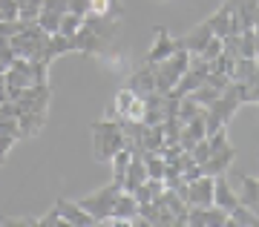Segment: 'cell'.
<instances>
[{
  "mask_svg": "<svg viewBox=\"0 0 259 227\" xmlns=\"http://www.w3.org/2000/svg\"><path fill=\"white\" fill-rule=\"evenodd\" d=\"M204 109L199 107V104H196L193 98H190V95H182V101H179V121H182V124H187V121L190 118H196V115H202Z\"/></svg>",
  "mask_w": 259,
  "mask_h": 227,
  "instance_id": "cb8c5ba5",
  "label": "cell"
},
{
  "mask_svg": "<svg viewBox=\"0 0 259 227\" xmlns=\"http://www.w3.org/2000/svg\"><path fill=\"white\" fill-rule=\"evenodd\" d=\"M144 181H147V167H144V158L133 153V158H130V167H127V175H124V190H127V193H136Z\"/></svg>",
  "mask_w": 259,
  "mask_h": 227,
  "instance_id": "2e32d148",
  "label": "cell"
},
{
  "mask_svg": "<svg viewBox=\"0 0 259 227\" xmlns=\"http://www.w3.org/2000/svg\"><path fill=\"white\" fill-rule=\"evenodd\" d=\"M213 204V175H199L187 184V207H207Z\"/></svg>",
  "mask_w": 259,
  "mask_h": 227,
  "instance_id": "ba28073f",
  "label": "cell"
},
{
  "mask_svg": "<svg viewBox=\"0 0 259 227\" xmlns=\"http://www.w3.org/2000/svg\"><path fill=\"white\" fill-rule=\"evenodd\" d=\"M253 32L259 35V3H256V12H253Z\"/></svg>",
  "mask_w": 259,
  "mask_h": 227,
  "instance_id": "e575fe53",
  "label": "cell"
},
{
  "mask_svg": "<svg viewBox=\"0 0 259 227\" xmlns=\"http://www.w3.org/2000/svg\"><path fill=\"white\" fill-rule=\"evenodd\" d=\"M121 147H127L121 121H115V118L95 121L93 124V155H95V161H101V164L110 161Z\"/></svg>",
  "mask_w": 259,
  "mask_h": 227,
  "instance_id": "6da1fadb",
  "label": "cell"
},
{
  "mask_svg": "<svg viewBox=\"0 0 259 227\" xmlns=\"http://www.w3.org/2000/svg\"><path fill=\"white\" fill-rule=\"evenodd\" d=\"M127 86L139 98H144V95H150V92H156V66L153 64H144L139 66V69H133L127 78Z\"/></svg>",
  "mask_w": 259,
  "mask_h": 227,
  "instance_id": "30bf717a",
  "label": "cell"
},
{
  "mask_svg": "<svg viewBox=\"0 0 259 227\" xmlns=\"http://www.w3.org/2000/svg\"><path fill=\"white\" fill-rule=\"evenodd\" d=\"M55 224H66L64 216H61V210H58V207H52L44 218H37V227H55Z\"/></svg>",
  "mask_w": 259,
  "mask_h": 227,
  "instance_id": "d6a6232c",
  "label": "cell"
},
{
  "mask_svg": "<svg viewBox=\"0 0 259 227\" xmlns=\"http://www.w3.org/2000/svg\"><path fill=\"white\" fill-rule=\"evenodd\" d=\"M18 3H23V0H18Z\"/></svg>",
  "mask_w": 259,
  "mask_h": 227,
  "instance_id": "d590c367",
  "label": "cell"
},
{
  "mask_svg": "<svg viewBox=\"0 0 259 227\" xmlns=\"http://www.w3.org/2000/svg\"><path fill=\"white\" fill-rule=\"evenodd\" d=\"M81 26H83V18H81V15H75V12H64L58 32H61V35H66V37H75Z\"/></svg>",
  "mask_w": 259,
  "mask_h": 227,
  "instance_id": "484cf974",
  "label": "cell"
},
{
  "mask_svg": "<svg viewBox=\"0 0 259 227\" xmlns=\"http://www.w3.org/2000/svg\"><path fill=\"white\" fill-rule=\"evenodd\" d=\"M47 115L40 112H18V127H20V138H29V135H37L40 127H44Z\"/></svg>",
  "mask_w": 259,
  "mask_h": 227,
  "instance_id": "44dd1931",
  "label": "cell"
},
{
  "mask_svg": "<svg viewBox=\"0 0 259 227\" xmlns=\"http://www.w3.org/2000/svg\"><path fill=\"white\" fill-rule=\"evenodd\" d=\"M118 196H121V184L110 181L107 187L90 193V196H87V199H81L78 204H81L90 216L98 218V224H101V218H107L112 213V207H115V199H118Z\"/></svg>",
  "mask_w": 259,
  "mask_h": 227,
  "instance_id": "277c9868",
  "label": "cell"
},
{
  "mask_svg": "<svg viewBox=\"0 0 259 227\" xmlns=\"http://www.w3.org/2000/svg\"><path fill=\"white\" fill-rule=\"evenodd\" d=\"M228 224H233V227H259V213L250 210V207H245V204H239V207H233L231 213H228Z\"/></svg>",
  "mask_w": 259,
  "mask_h": 227,
  "instance_id": "7402d4cb",
  "label": "cell"
},
{
  "mask_svg": "<svg viewBox=\"0 0 259 227\" xmlns=\"http://www.w3.org/2000/svg\"><path fill=\"white\" fill-rule=\"evenodd\" d=\"M233 158H236V150H233L231 144L222 147V150H213L210 158L202 164V173L204 175H225L228 173V167L233 164Z\"/></svg>",
  "mask_w": 259,
  "mask_h": 227,
  "instance_id": "5bb4252c",
  "label": "cell"
},
{
  "mask_svg": "<svg viewBox=\"0 0 259 227\" xmlns=\"http://www.w3.org/2000/svg\"><path fill=\"white\" fill-rule=\"evenodd\" d=\"M259 0H236V12L242 18V29H253V12Z\"/></svg>",
  "mask_w": 259,
  "mask_h": 227,
  "instance_id": "4316f807",
  "label": "cell"
},
{
  "mask_svg": "<svg viewBox=\"0 0 259 227\" xmlns=\"http://www.w3.org/2000/svg\"><path fill=\"white\" fill-rule=\"evenodd\" d=\"M239 107H242L239 98H236L233 92H228V89H225L219 98L213 101L210 107H204V127H207V135H210V132H216V129L228 127Z\"/></svg>",
  "mask_w": 259,
  "mask_h": 227,
  "instance_id": "3957f363",
  "label": "cell"
},
{
  "mask_svg": "<svg viewBox=\"0 0 259 227\" xmlns=\"http://www.w3.org/2000/svg\"><path fill=\"white\" fill-rule=\"evenodd\" d=\"M236 196H239V204L256 210L259 207V178H253V175H239Z\"/></svg>",
  "mask_w": 259,
  "mask_h": 227,
  "instance_id": "d6986e66",
  "label": "cell"
},
{
  "mask_svg": "<svg viewBox=\"0 0 259 227\" xmlns=\"http://www.w3.org/2000/svg\"><path fill=\"white\" fill-rule=\"evenodd\" d=\"M72 46H75V52H81V55H98V52H104L110 43H107L93 26L83 23V26L78 29V35L72 37Z\"/></svg>",
  "mask_w": 259,
  "mask_h": 227,
  "instance_id": "9c48e42d",
  "label": "cell"
},
{
  "mask_svg": "<svg viewBox=\"0 0 259 227\" xmlns=\"http://www.w3.org/2000/svg\"><path fill=\"white\" fill-rule=\"evenodd\" d=\"M219 95H222V92L216 89V86H210V83H202L199 89H193V92H190V98H193V101H196V104H199L202 109H204V107H210L213 101L219 98Z\"/></svg>",
  "mask_w": 259,
  "mask_h": 227,
  "instance_id": "d4e9b609",
  "label": "cell"
},
{
  "mask_svg": "<svg viewBox=\"0 0 259 227\" xmlns=\"http://www.w3.org/2000/svg\"><path fill=\"white\" fill-rule=\"evenodd\" d=\"M199 55H202V58L207 61V64H210V61H216V58L222 55V37H216V35H213L210 40H207V46H204V49H202Z\"/></svg>",
  "mask_w": 259,
  "mask_h": 227,
  "instance_id": "f1b7e54d",
  "label": "cell"
},
{
  "mask_svg": "<svg viewBox=\"0 0 259 227\" xmlns=\"http://www.w3.org/2000/svg\"><path fill=\"white\" fill-rule=\"evenodd\" d=\"M55 207L61 210V216L69 227H98V218L90 216L87 210L78 204V201H69V199H58Z\"/></svg>",
  "mask_w": 259,
  "mask_h": 227,
  "instance_id": "52a82bcc",
  "label": "cell"
},
{
  "mask_svg": "<svg viewBox=\"0 0 259 227\" xmlns=\"http://www.w3.org/2000/svg\"><path fill=\"white\" fill-rule=\"evenodd\" d=\"M204 83H210V86H216L219 92H225V89H228V83H231V78H228L225 72H213V69H210L207 78H204Z\"/></svg>",
  "mask_w": 259,
  "mask_h": 227,
  "instance_id": "4dcf8cb0",
  "label": "cell"
},
{
  "mask_svg": "<svg viewBox=\"0 0 259 227\" xmlns=\"http://www.w3.org/2000/svg\"><path fill=\"white\" fill-rule=\"evenodd\" d=\"M87 15L121 23V20H124V3H121V0H90V12H87ZM87 15H83V18H87Z\"/></svg>",
  "mask_w": 259,
  "mask_h": 227,
  "instance_id": "9a60e30c",
  "label": "cell"
},
{
  "mask_svg": "<svg viewBox=\"0 0 259 227\" xmlns=\"http://www.w3.org/2000/svg\"><path fill=\"white\" fill-rule=\"evenodd\" d=\"M61 12H52V9H40V15H37V26L44 29L47 35H55L58 26H61Z\"/></svg>",
  "mask_w": 259,
  "mask_h": 227,
  "instance_id": "603a6c76",
  "label": "cell"
},
{
  "mask_svg": "<svg viewBox=\"0 0 259 227\" xmlns=\"http://www.w3.org/2000/svg\"><path fill=\"white\" fill-rule=\"evenodd\" d=\"M210 37H213L210 23H207V20H202V23H199L196 29H190L185 37H176V43L182 46V49H187L190 55H199L204 46H207V40H210Z\"/></svg>",
  "mask_w": 259,
  "mask_h": 227,
  "instance_id": "7c38bea8",
  "label": "cell"
},
{
  "mask_svg": "<svg viewBox=\"0 0 259 227\" xmlns=\"http://www.w3.org/2000/svg\"><path fill=\"white\" fill-rule=\"evenodd\" d=\"M190 155H193L196 164H204L207 158H210V144H207V135H204L202 141H196L193 150H190Z\"/></svg>",
  "mask_w": 259,
  "mask_h": 227,
  "instance_id": "f546056e",
  "label": "cell"
},
{
  "mask_svg": "<svg viewBox=\"0 0 259 227\" xmlns=\"http://www.w3.org/2000/svg\"><path fill=\"white\" fill-rule=\"evenodd\" d=\"M37 15H40V0H23V3H18V18L23 23H35Z\"/></svg>",
  "mask_w": 259,
  "mask_h": 227,
  "instance_id": "83f0119b",
  "label": "cell"
},
{
  "mask_svg": "<svg viewBox=\"0 0 259 227\" xmlns=\"http://www.w3.org/2000/svg\"><path fill=\"white\" fill-rule=\"evenodd\" d=\"M66 52H75L72 37L61 35V32L47 35V46H44V61H47V64H52L55 58H61V55H66Z\"/></svg>",
  "mask_w": 259,
  "mask_h": 227,
  "instance_id": "e0dca14e",
  "label": "cell"
},
{
  "mask_svg": "<svg viewBox=\"0 0 259 227\" xmlns=\"http://www.w3.org/2000/svg\"><path fill=\"white\" fill-rule=\"evenodd\" d=\"M130 158H133V150H130V147H121L118 153L110 158V164H112V181L121 184V190H124V175H127Z\"/></svg>",
  "mask_w": 259,
  "mask_h": 227,
  "instance_id": "ffe728a7",
  "label": "cell"
},
{
  "mask_svg": "<svg viewBox=\"0 0 259 227\" xmlns=\"http://www.w3.org/2000/svg\"><path fill=\"white\" fill-rule=\"evenodd\" d=\"M213 204L225 213H231L233 207H239V196H236V187H233L225 175H213Z\"/></svg>",
  "mask_w": 259,
  "mask_h": 227,
  "instance_id": "8fae6325",
  "label": "cell"
},
{
  "mask_svg": "<svg viewBox=\"0 0 259 227\" xmlns=\"http://www.w3.org/2000/svg\"><path fill=\"white\" fill-rule=\"evenodd\" d=\"M176 49H179L176 37H173L164 26H161L156 32V40H153V46H150V52H147V64H161V61H164V58H170Z\"/></svg>",
  "mask_w": 259,
  "mask_h": 227,
  "instance_id": "4fadbf2b",
  "label": "cell"
},
{
  "mask_svg": "<svg viewBox=\"0 0 259 227\" xmlns=\"http://www.w3.org/2000/svg\"><path fill=\"white\" fill-rule=\"evenodd\" d=\"M222 224H228V213L219 210L216 204L187 210V227H222Z\"/></svg>",
  "mask_w": 259,
  "mask_h": 227,
  "instance_id": "8992f818",
  "label": "cell"
},
{
  "mask_svg": "<svg viewBox=\"0 0 259 227\" xmlns=\"http://www.w3.org/2000/svg\"><path fill=\"white\" fill-rule=\"evenodd\" d=\"M207 23H210V29H213L216 37L239 35L242 32V18H239V12H236V0H225L222 6L207 18Z\"/></svg>",
  "mask_w": 259,
  "mask_h": 227,
  "instance_id": "5b68a950",
  "label": "cell"
},
{
  "mask_svg": "<svg viewBox=\"0 0 259 227\" xmlns=\"http://www.w3.org/2000/svg\"><path fill=\"white\" fill-rule=\"evenodd\" d=\"M18 138H12V135H0V161L6 158V153L12 150V144H15Z\"/></svg>",
  "mask_w": 259,
  "mask_h": 227,
  "instance_id": "836d02e7",
  "label": "cell"
},
{
  "mask_svg": "<svg viewBox=\"0 0 259 227\" xmlns=\"http://www.w3.org/2000/svg\"><path fill=\"white\" fill-rule=\"evenodd\" d=\"M0 20H18V0H0Z\"/></svg>",
  "mask_w": 259,
  "mask_h": 227,
  "instance_id": "1f68e13d",
  "label": "cell"
},
{
  "mask_svg": "<svg viewBox=\"0 0 259 227\" xmlns=\"http://www.w3.org/2000/svg\"><path fill=\"white\" fill-rule=\"evenodd\" d=\"M153 66H156V89L170 92L179 83V78L187 72V66H190V52L179 46L170 58H164L161 64H153Z\"/></svg>",
  "mask_w": 259,
  "mask_h": 227,
  "instance_id": "7a4b0ae2",
  "label": "cell"
},
{
  "mask_svg": "<svg viewBox=\"0 0 259 227\" xmlns=\"http://www.w3.org/2000/svg\"><path fill=\"white\" fill-rule=\"evenodd\" d=\"M133 101H136V92L130 89V86H121V89L115 92L112 104L107 107V115H104V118L124 121V118H127V109H130V104H133Z\"/></svg>",
  "mask_w": 259,
  "mask_h": 227,
  "instance_id": "ac0fdd59",
  "label": "cell"
}]
</instances>
